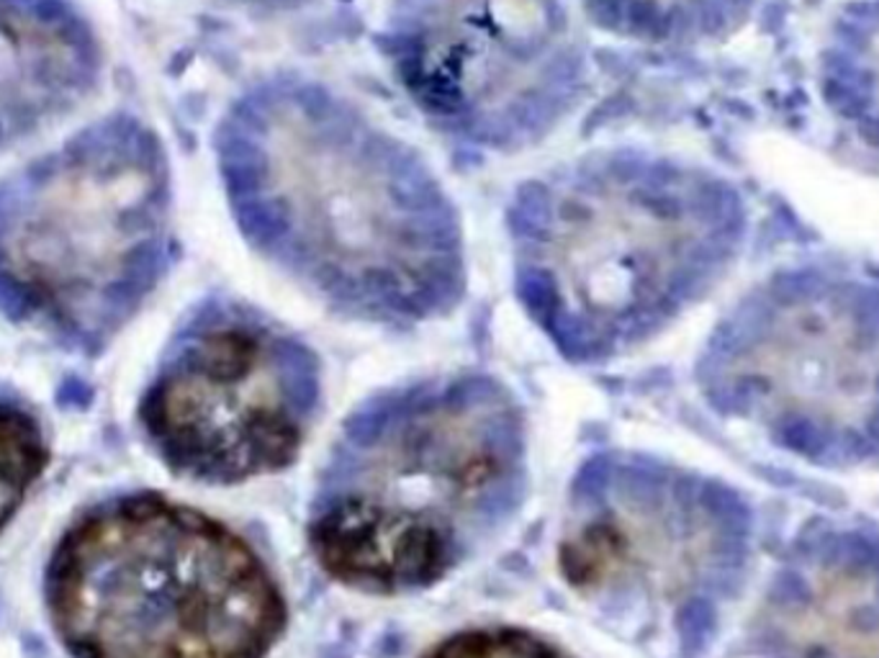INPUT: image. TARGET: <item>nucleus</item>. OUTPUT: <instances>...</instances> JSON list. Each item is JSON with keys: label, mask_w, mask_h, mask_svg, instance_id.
Returning a JSON list of instances; mask_svg holds the SVG:
<instances>
[{"label": "nucleus", "mask_w": 879, "mask_h": 658, "mask_svg": "<svg viewBox=\"0 0 879 658\" xmlns=\"http://www.w3.org/2000/svg\"><path fill=\"white\" fill-rule=\"evenodd\" d=\"M237 219L273 263L332 304L422 320L461 293L453 203L417 153L337 95L273 83L221 134Z\"/></svg>", "instance_id": "obj_1"}, {"label": "nucleus", "mask_w": 879, "mask_h": 658, "mask_svg": "<svg viewBox=\"0 0 879 658\" xmlns=\"http://www.w3.org/2000/svg\"><path fill=\"white\" fill-rule=\"evenodd\" d=\"M422 658H568L556 646L517 628H479L450 636Z\"/></svg>", "instance_id": "obj_14"}, {"label": "nucleus", "mask_w": 879, "mask_h": 658, "mask_svg": "<svg viewBox=\"0 0 879 658\" xmlns=\"http://www.w3.org/2000/svg\"><path fill=\"white\" fill-rule=\"evenodd\" d=\"M93 75L88 31L60 0H0V147L67 114Z\"/></svg>", "instance_id": "obj_11"}, {"label": "nucleus", "mask_w": 879, "mask_h": 658, "mask_svg": "<svg viewBox=\"0 0 879 658\" xmlns=\"http://www.w3.org/2000/svg\"><path fill=\"white\" fill-rule=\"evenodd\" d=\"M756 640L762 658H879V530L805 528L772 578Z\"/></svg>", "instance_id": "obj_10"}, {"label": "nucleus", "mask_w": 879, "mask_h": 658, "mask_svg": "<svg viewBox=\"0 0 879 658\" xmlns=\"http://www.w3.org/2000/svg\"><path fill=\"white\" fill-rule=\"evenodd\" d=\"M836 85L846 108L879 132V3L846 23L836 54Z\"/></svg>", "instance_id": "obj_13"}, {"label": "nucleus", "mask_w": 879, "mask_h": 658, "mask_svg": "<svg viewBox=\"0 0 879 658\" xmlns=\"http://www.w3.org/2000/svg\"><path fill=\"white\" fill-rule=\"evenodd\" d=\"M50 463L42 427L29 411L0 399V530L13 520Z\"/></svg>", "instance_id": "obj_12"}, {"label": "nucleus", "mask_w": 879, "mask_h": 658, "mask_svg": "<svg viewBox=\"0 0 879 658\" xmlns=\"http://www.w3.org/2000/svg\"><path fill=\"white\" fill-rule=\"evenodd\" d=\"M46 607L73 658H263L289 617L234 530L155 491L67 528L46 566Z\"/></svg>", "instance_id": "obj_4"}, {"label": "nucleus", "mask_w": 879, "mask_h": 658, "mask_svg": "<svg viewBox=\"0 0 879 658\" xmlns=\"http://www.w3.org/2000/svg\"><path fill=\"white\" fill-rule=\"evenodd\" d=\"M522 419L481 376L386 396L360 411L308 520L314 558L368 594L432 586L502 528L522 491Z\"/></svg>", "instance_id": "obj_2"}, {"label": "nucleus", "mask_w": 879, "mask_h": 658, "mask_svg": "<svg viewBox=\"0 0 879 658\" xmlns=\"http://www.w3.org/2000/svg\"><path fill=\"white\" fill-rule=\"evenodd\" d=\"M168 178L134 124L88 132L0 190V296L73 335L122 324L160 273Z\"/></svg>", "instance_id": "obj_5"}, {"label": "nucleus", "mask_w": 879, "mask_h": 658, "mask_svg": "<svg viewBox=\"0 0 879 658\" xmlns=\"http://www.w3.org/2000/svg\"><path fill=\"white\" fill-rule=\"evenodd\" d=\"M316 396L308 347L248 309H213L168 355L142 425L172 473L242 483L293 463Z\"/></svg>", "instance_id": "obj_7"}, {"label": "nucleus", "mask_w": 879, "mask_h": 658, "mask_svg": "<svg viewBox=\"0 0 879 658\" xmlns=\"http://www.w3.org/2000/svg\"><path fill=\"white\" fill-rule=\"evenodd\" d=\"M394 46L419 106L448 132L496 149L556 126L582 81L558 0H401Z\"/></svg>", "instance_id": "obj_8"}, {"label": "nucleus", "mask_w": 879, "mask_h": 658, "mask_svg": "<svg viewBox=\"0 0 879 658\" xmlns=\"http://www.w3.org/2000/svg\"><path fill=\"white\" fill-rule=\"evenodd\" d=\"M749 514L700 476L615 466L586 479L561 541V571L586 597L689 609L746 566Z\"/></svg>", "instance_id": "obj_9"}, {"label": "nucleus", "mask_w": 879, "mask_h": 658, "mask_svg": "<svg viewBox=\"0 0 879 658\" xmlns=\"http://www.w3.org/2000/svg\"><path fill=\"white\" fill-rule=\"evenodd\" d=\"M520 296L576 358L640 343L723 271L735 209L702 173L605 153L520 190L512 209Z\"/></svg>", "instance_id": "obj_3"}, {"label": "nucleus", "mask_w": 879, "mask_h": 658, "mask_svg": "<svg viewBox=\"0 0 879 658\" xmlns=\"http://www.w3.org/2000/svg\"><path fill=\"white\" fill-rule=\"evenodd\" d=\"M728 415L823 469L879 463V285L795 273L743 301L704 358Z\"/></svg>", "instance_id": "obj_6"}]
</instances>
